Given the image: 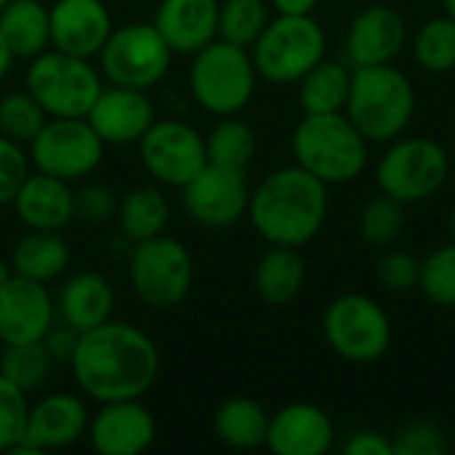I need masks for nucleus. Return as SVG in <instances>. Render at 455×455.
Listing matches in <instances>:
<instances>
[{"label": "nucleus", "mask_w": 455, "mask_h": 455, "mask_svg": "<svg viewBox=\"0 0 455 455\" xmlns=\"http://www.w3.org/2000/svg\"><path fill=\"white\" fill-rule=\"evenodd\" d=\"M69 368L77 389L99 405L139 400L160 376V352L141 328L107 320L80 333Z\"/></svg>", "instance_id": "obj_1"}, {"label": "nucleus", "mask_w": 455, "mask_h": 455, "mask_svg": "<svg viewBox=\"0 0 455 455\" xmlns=\"http://www.w3.org/2000/svg\"><path fill=\"white\" fill-rule=\"evenodd\" d=\"M328 208V184L301 165H288L251 189L248 219L269 245L304 248L323 229Z\"/></svg>", "instance_id": "obj_2"}, {"label": "nucleus", "mask_w": 455, "mask_h": 455, "mask_svg": "<svg viewBox=\"0 0 455 455\" xmlns=\"http://www.w3.org/2000/svg\"><path fill=\"white\" fill-rule=\"evenodd\" d=\"M347 117L373 144H389L405 133L416 112V88L395 64L352 67Z\"/></svg>", "instance_id": "obj_3"}, {"label": "nucleus", "mask_w": 455, "mask_h": 455, "mask_svg": "<svg viewBox=\"0 0 455 455\" xmlns=\"http://www.w3.org/2000/svg\"><path fill=\"white\" fill-rule=\"evenodd\" d=\"M368 139L347 117V112L304 115L291 136L296 165L325 181L328 187L349 184L368 168Z\"/></svg>", "instance_id": "obj_4"}, {"label": "nucleus", "mask_w": 455, "mask_h": 455, "mask_svg": "<svg viewBox=\"0 0 455 455\" xmlns=\"http://www.w3.org/2000/svg\"><path fill=\"white\" fill-rule=\"evenodd\" d=\"M256 64L251 48L216 37L192 56L189 91L192 99L211 115L227 117L243 112L256 93Z\"/></svg>", "instance_id": "obj_5"}, {"label": "nucleus", "mask_w": 455, "mask_h": 455, "mask_svg": "<svg viewBox=\"0 0 455 455\" xmlns=\"http://www.w3.org/2000/svg\"><path fill=\"white\" fill-rule=\"evenodd\" d=\"M24 88L40 101L48 117H88L104 88V77L91 59L48 48L29 59Z\"/></svg>", "instance_id": "obj_6"}, {"label": "nucleus", "mask_w": 455, "mask_h": 455, "mask_svg": "<svg viewBox=\"0 0 455 455\" xmlns=\"http://www.w3.org/2000/svg\"><path fill=\"white\" fill-rule=\"evenodd\" d=\"M328 37L323 24L309 16H275L251 45L259 77L275 85L299 83L317 61L325 59Z\"/></svg>", "instance_id": "obj_7"}, {"label": "nucleus", "mask_w": 455, "mask_h": 455, "mask_svg": "<svg viewBox=\"0 0 455 455\" xmlns=\"http://www.w3.org/2000/svg\"><path fill=\"white\" fill-rule=\"evenodd\" d=\"M128 277L141 304L152 309H173L192 291L195 261L181 240L163 232L133 243L128 253Z\"/></svg>", "instance_id": "obj_8"}, {"label": "nucleus", "mask_w": 455, "mask_h": 455, "mask_svg": "<svg viewBox=\"0 0 455 455\" xmlns=\"http://www.w3.org/2000/svg\"><path fill=\"white\" fill-rule=\"evenodd\" d=\"M96 59L107 83L149 91L171 72L173 51L155 24L131 21L112 29Z\"/></svg>", "instance_id": "obj_9"}, {"label": "nucleus", "mask_w": 455, "mask_h": 455, "mask_svg": "<svg viewBox=\"0 0 455 455\" xmlns=\"http://www.w3.org/2000/svg\"><path fill=\"white\" fill-rule=\"evenodd\" d=\"M328 347L347 363H376L392 347V320L387 309L365 293L333 299L323 315Z\"/></svg>", "instance_id": "obj_10"}, {"label": "nucleus", "mask_w": 455, "mask_h": 455, "mask_svg": "<svg viewBox=\"0 0 455 455\" xmlns=\"http://www.w3.org/2000/svg\"><path fill=\"white\" fill-rule=\"evenodd\" d=\"M451 157L443 144L427 136L395 139L376 165L379 189L403 205L424 203L437 195L448 179Z\"/></svg>", "instance_id": "obj_11"}, {"label": "nucleus", "mask_w": 455, "mask_h": 455, "mask_svg": "<svg viewBox=\"0 0 455 455\" xmlns=\"http://www.w3.org/2000/svg\"><path fill=\"white\" fill-rule=\"evenodd\" d=\"M27 147L35 171L75 184L101 165L107 144L85 117H48Z\"/></svg>", "instance_id": "obj_12"}, {"label": "nucleus", "mask_w": 455, "mask_h": 455, "mask_svg": "<svg viewBox=\"0 0 455 455\" xmlns=\"http://www.w3.org/2000/svg\"><path fill=\"white\" fill-rule=\"evenodd\" d=\"M136 147L144 171L163 187L181 189L208 165L205 136L176 117L155 120Z\"/></svg>", "instance_id": "obj_13"}, {"label": "nucleus", "mask_w": 455, "mask_h": 455, "mask_svg": "<svg viewBox=\"0 0 455 455\" xmlns=\"http://www.w3.org/2000/svg\"><path fill=\"white\" fill-rule=\"evenodd\" d=\"M187 213L205 229H229L248 216L251 184L243 168L208 163L181 187Z\"/></svg>", "instance_id": "obj_14"}, {"label": "nucleus", "mask_w": 455, "mask_h": 455, "mask_svg": "<svg viewBox=\"0 0 455 455\" xmlns=\"http://www.w3.org/2000/svg\"><path fill=\"white\" fill-rule=\"evenodd\" d=\"M91 411L83 397L53 392L29 405L27 432L13 453H51L80 443L88 435Z\"/></svg>", "instance_id": "obj_15"}, {"label": "nucleus", "mask_w": 455, "mask_h": 455, "mask_svg": "<svg viewBox=\"0 0 455 455\" xmlns=\"http://www.w3.org/2000/svg\"><path fill=\"white\" fill-rule=\"evenodd\" d=\"M157 421L139 400L101 403L88 421V443L99 455H141L155 445Z\"/></svg>", "instance_id": "obj_16"}, {"label": "nucleus", "mask_w": 455, "mask_h": 455, "mask_svg": "<svg viewBox=\"0 0 455 455\" xmlns=\"http://www.w3.org/2000/svg\"><path fill=\"white\" fill-rule=\"evenodd\" d=\"M56 323V299L45 283L13 275L0 288V344L43 341Z\"/></svg>", "instance_id": "obj_17"}, {"label": "nucleus", "mask_w": 455, "mask_h": 455, "mask_svg": "<svg viewBox=\"0 0 455 455\" xmlns=\"http://www.w3.org/2000/svg\"><path fill=\"white\" fill-rule=\"evenodd\" d=\"M85 120L107 147H128L139 144L155 123V104L147 91L109 83L96 96Z\"/></svg>", "instance_id": "obj_18"}, {"label": "nucleus", "mask_w": 455, "mask_h": 455, "mask_svg": "<svg viewBox=\"0 0 455 455\" xmlns=\"http://www.w3.org/2000/svg\"><path fill=\"white\" fill-rule=\"evenodd\" d=\"M408 40V27L400 11L387 3L363 8L347 29V61L349 67L395 64Z\"/></svg>", "instance_id": "obj_19"}, {"label": "nucleus", "mask_w": 455, "mask_h": 455, "mask_svg": "<svg viewBox=\"0 0 455 455\" xmlns=\"http://www.w3.org/2000/svg\"><path fill=\"white\" fill-rule=\"evenodd\" d=\"M48 19L51 48L83 59H96L115 29L104 0H56Z\"/></svg>", "instance_id": "obj_20"}, {"label": "nucleus", "mask_w": 455, "mask_h": 455, "mask_svg": "<svg viewBox=\"0 0 455 455\" xmlns=\"http://www.w3.org/2000/svg\"><path fill=\"white\" fill-rule=\"evenodd\" d=\"M336 443L331 416L312 403H291L269 416L267 448L275 455H325Z\"/></svg>", "instance_id": "obj_21"}, {"label": "nucleus", "mask_w": 455, "mask_h": 455, "mask_svg": "<svg viewBox=\"0 0 455 455\" xmlns=\"http://www.w3.org/2000/svg\"><path fill=\"white\" fill-rule=\"evenodd\" d=\"M157 32L179 56H195L219 37V0H160Z\"/></svg>", "instance_id": "obj_22"}, {"label": "nucleus", "mask_w": 455, "mask_h": 455, "mask_svg": "<svg viewBox=\"0 0 455 455\" xmlns=\"http://www.w3.org/2000/svg\"><path fill=\"white\" fill-rule=\"evenodd\" d=\"M13 211L27 229L61 232L75 221V189L48 173H29L13 197Z\"/></svg>", "instance_id": "obj_23"}, {"label": "nucleus", "mask_w": 455, "mask_h": 455, "mask_svg": "<svg viewBox=\"0 0 455 455\" xmlns=\"http://www.w3.org/2000/svg\"><path fill=\"white\" fill-rule=\"evenodd\" d=\"M115 312V291L109 280L99 272H77L64 280L56 296V317L75 331L85 333Z\"/></svg>", "instance_id": "obj_24"}, {"label": "nucleus", "mask_w": 455, "mask_h": 455, "mask_svg": "<svg viewBox=\"0 0 455 455\" xmlns=\"http://www.w3.org/2000/svg\"><path fill=\"white\" fill-rule=\"evenodd\" d=\"M307 283V267L299 248L269 245L253 269V288L269 307H288L299 299Z\"/></svg>", "instance_id": "obj_25"}, {"label": "nucleus", "mask_w": 455, "mask_h": 455, "mask_svg": "<svg viewBox=\"0 0 455 455\" xmlns=\"http://www.w3.org/2000/svg\"><path fill=\"white\" fill-rule=\"evenodd\" d=\"M8 261L13 267V275L48 285L67 272L69 245L61 237V232L29 229L27 235L16 240Z\"/></svg>", "instance_id": "obj_26"}, {"label": "nucleus", "mask_w": 455, "mask_h": 455, "mask_svg": "<svg viewBox=\"0 0 455 455\" xmlns=\"http://www.w3.org/2000/svg\"><path fill=\"white\" fill-rule=\"evenodd\" d=\"M0 32L13 59H35L51 48V19L40 0H8L0 11Z\"/></svg>", "instance_id": "obj_27"}, {"label": "nucleus", "mask_w": 455, "mask_h": 455, "mask_svg": "<svg viewBox=\"0 0 455 455\" xmlns=\"http://www.w3.org/2000/svg\"><path fill=\"white\" fill-rule=\"evenodd\" d=\"M213 432L232 451H256L267 445L269 413L251 397H229L213 413Z\"/></svg>", "instance_id": "obj_28"}, {"label": "nucleus", "mask_w": 455, "mask_h": 455, "mask_svg": "<svg viewBox=\"0 0 455 455\" xmlns=\"http://www.w3.org/2000/svg\"><path fill=\"white\" fill-rule=\"evenodd\" d=\"M352 88V67L339 59L317 61L299 80V104L304 115L344 112Z\"/></svg>", "instance_id": "obj_29"}, {"label": "nucleus", "mask_w": 455, "mask_h": 455, "mask_svg": "<svg viewBox=\"0 0 455 455\" xmlns=\"http://www.w3.org/2000/svg\"><path fill=\"white\" fill-rule=\"evenodd\" d=\"M117 229L131 243H141L165 232L171 221V205L163 189L157 187H136L120 197L115 213Z\"/></svg>", "instance_id": "obj_30"}, {"label": "nucleus", "mask_w": 455, "mask_h": 455, "mask_svg": "<svg viewBox=\"0 0 455 455\" xmlns=\"http://www.w3.org/2000/svg\"><path fill=\"white\" fill-rule=\"evenodd\" d=\"M205 152L208 163L248 171L251 160L256 157V133L245 120L227 115L208 131Z\"/></svg>", "instance_id": "obj_31"}, {"label": "nucleus", "mask_w": 455, "mask_h": 455, "mask_svg": "<svg viewBox=\"0 0 455 455\" xmlns=\"http://www.w3.org/2000/svg\"><path fill=\"white\" fill-rule=\"evenodd\" d=\"M53 360L43 341H29V344H3L0 352V376L11 381L16 389L24 395L40 389L53 371Z\"/></svg>", "instance_id": "obj_32"}, {"label": "nucleus", "mask_w": 455, "mask_h": 455, "mask_svg": "<svg viewBox=\"0 0 455 455\" xmlns=\"http://www.w3.org/2000/svg\"><path fill=\"white\" fill-rule=\"evenodd\" d=\"M267 0H224L219 3V37L243 48H251L269 24Z\"/></svg>", "instance_id": "obj_33"}, {"label": "nucleus", "mask_w": 455, "mask_h": 455, "mask_svg": "<svg viewBox=\"0 0 455 455\" xmlns=\"http://www.w3.org/2000/svg\"><path fill=\"white\" fill-rule=\"evenodd\" d=\"M416 61L435 75H445L455 69V19L448 13L424 21L413 40Z\"/></svg>", "instance_id": "obj_34"}, {"label": "nucleus", "mask_w": 455, "mask_h": 455, "mask_svg": "<svg viewBox=\"0 0 455 455\" xmlns=\"http://www.w3.org/2000/svg\"><path fill=\"white\" fill-rule=\"evenodd\" d=\"M45 123H48L45 109L27 88L0 96V133L5 139L27 147Z\"/></svg>", "instance_id": "obj_35"}, {"label": "nucleus", "mask_w": 455, "mask_h": 455, "mask_svg": "<svg viewBox=\"0 0 455 455\" xmlns=\"http://www.w3.org/2000/svg\"><path fill=\"white\" fill-rule=\"evenodd\" d=\"M405 227V205L389 195L371 197L360 211V237L368 245L387 248L392 245Z\"/></svg>", "instance_id": "obj_36"}, {"label": "nucleus", "mask_w": 455, "mask_h": 455, "mask_svg": "<svg viewBox=\"0 0 455 455\" xmlns=\"http://www.w3.org/2000/svg\"><path fill=\"white\" fill-rule=\"evenodd\" d=\"M419 291L437 307H455V240L432 251L421 261Z\"/></svg>", "instance_id": "obj_37"}, {"label": "nucleus", "mask_w": 455, "mask_h": 455, "mask_svg": "<svg viewBox=\"0 0 455 455\" xmlns=\"http://www.w3.org/2000/svg\"><path fill=\"white\" fill-rule=\"evenodd\" d=\"M29 403L21 389L0 376V453H13L27 432Z\"/></svg>", "instance_id": "obj_38"}, {"label": "nucleus", "mask_w": 455, "mask_h": 455, "mask_svg": "<svg viewBox=\"0 0 455 455\" xmlns=\"http://www.w3.org/2000/svg\"><path fill=\"white\" fill-rule=\"evenodd\" d=\"M395 455H445L448 453V435L437 421L413 419L392 437Z\"/></svg>", "instance_id": "obj_39"}, {"label": "nucleus", "mask_w": 455, "mask_h": 455, "mask_svg": "<svg viewBox=\"0 0 455 455\" xmlns=\"http://www.w3.org/2000/svg\"><path fill=\"white\" fill-rule=\"evenodd\" d=\"M29 152L0 133V208L13 203L19 187L29 176Z\"/></svg>", "instance_id": "obj_40"}, {"label": "nucleus", "mask_w": 455, "mask_h": 455, "mask_svg": "<svg viewBox=\"0 0 455 455\" xmlns=\"http://www.w3.org/2000/svg\"><path fill=\"white\" fill-rule=\"evenodd\" d=\"M117 203H120V197L109 187L85 184V187L75 189V219H80L83 224L99 227V224L115 219Z\"/></svg>", "instance_id": "obj_41"}, {"label": "nucleus", "mask_w": 455, "mask_h": 455, "mask_svg": "<svg viewBox=\"0 0 455 455\" xmlns=\"http://www.w3.org/2000/svg\"><path fill=\"white\" fill-rule=\"evenodd\" d=\"M421 261L408 251H389L379 261V280L392 293H411L419 288Z\"/></svg>", "instance_id": "obj_42"}, {"label": "nucleus", "mask_w": 455, "mask_h": 455, "mask_svg": "<svg viewBox=\"0 0 455 455\" xmlns=\"http://www.w3.org/2000/svg\"><path fill=\"white\" fill-rule=\"evenodd\" d=\"M77 341H80V331H75L72 325L67 323H53L48 328V333L43 336V347L48 349L51 360L53 363H72L75 357V349H77Z\"/></svg>", "instance_id": "obj_43"}, {"label": "nucleus", "mask_w": 455, "mask_h": 455, "mask_svg": "<svg viewBox=\"0 0 455 455\" xmlns=\"http://www.w3.org/2000/svg\"><path fill=\"white\" fill-rule=\"evenodd\" d=\"M344 455H395L392 437H387L384 432L376 429H360L352 432L347 437V443L341 445Z\"/></svg>", "instance_id": "obj_44"}, {"label": "nucleus", "mask_w": 455, "mask_h": 455, "mask_svg": "<svg viewBox=\"0 0 455 455\" xmlns=\"http://www.w3.org/2000/svg\"><path fill=\"white\" fill-rule=\"evenodd\" d=\"M277 16H309L320 0H267Z\"/></svg>", "instance_id": "obj_45"}, {"label": "nucleus", "mask_w": 455, "mask_h": 455, "mask_svg": "<svg viewBox=\"0 0 455 455\" xmlns=\"http://www.w3.org/2000/svg\"><path fill=\"white\" fill-rule=\"evenodd\" d=\"M13 61H16V59H13V53H11V48H8V43H5V37H3V32H0V80L8 75V69H11Z\"/></svg>", "instance_id": "obj_46"}, {"label": "nucleus", "mask_w": 455, "mask_h": 455, "mask_svg": "<svg viewBox=\"0 0 455 455\" xmlns=\"http://www.w3.org/2000/svg\"><path fill=\"white\" fill-rule=\"evenodd\" d=\"M11 277H13V267H11V261H8V259H0V288H3Z\"/></svg>", "instance_id": "obj_47"}, {"label": "nucleus", "mask_w": 455, "mask_h": 455, "mask_svg": "<svg viewBox=\"0 0 455 455\" xmlns=\"http://www.w3.org/2000/svg\"><path fill=\"white\" fill-rule=\"evenodd\" d=\"M443 5H445V13L455 19V0H443Z\"/></svg>", "instance_id": "obj_48"}, {"label": "nucleus", "mask_w": 455, "mask_h": 455, "mask_svg": "<svg viewBox=\"0 0 455 455\" xmlns=\"http://www.w3.org/2000/svg\"><path fill=\"white\" fill-rule=\"evenodd\" d=\"M448 227H451V237L455 240V205L453 211H451V219H448Z\"/></svg>", "instance_id": "obj_49"}, {"label": "nucleus", "mask_w": 455, "mask_h": 455, "mask_svg": "<svg viewBox=\"0 0 455 455\" xmlns=\"http://www.w3.org/2000/svg\"><path fill=\"white\" fill-rule=\"evenodd\" d=\"M5 3H8V0H0V11H3V8H5Z\"/></svg>", "instance_id": "obj_50"}]
</instances>
